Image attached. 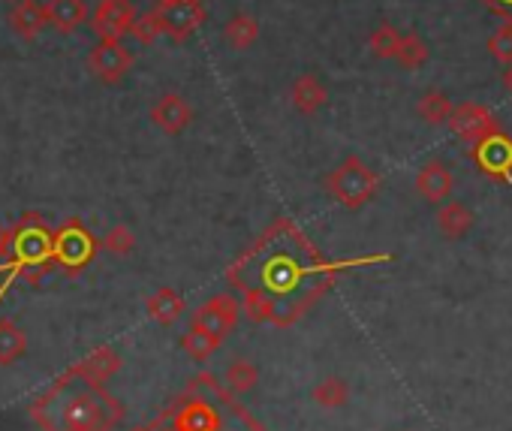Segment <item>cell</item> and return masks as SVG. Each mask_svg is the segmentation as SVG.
Returning <instances> with one entry per match:
<instances>
[{"label":"cell","mask_w":512,"mask_h":431,"mask_svg":"<svg viewBox=\"0 0 512 431\" xmlns=\"http://www.w3.org/2000/svg\"><path fill=\"white\" fill-rule=\"evenodd\" d=\"M386 260H392V254L329 263L293 221L281 218L229 266L226 281L241 293L266 299L275 326H293L332 290L341 272Z\"/></svg>","instance_id":"1"},{"label":"cell","mask_w":512,"mask_h":431,"mask_svg":"<svg viewBox=\"0 0 512 431\" xmlns=\"http://www.w3.org/2000/svg\"><path fill=\"white\" fill-rule=\"evenodd\" d=\"M34 419L46 431H109L121 419V404L103 389V383H91L70 368L34 404Z\"/></svg>","instance_id":"2"},{"label":"cell","mask_w":512,"mask_h":431,"mask_svg":"<svg viewBox=\"0 0 512 431\" xmlns=\"http://www.w3.org/2000/svg\"><path fill=\"white\" fill-rule=\"evenodd\" d=\"M31 266H58L55 263V233L43 224L40 214H25L16 224V242H13V257L7 266V281L0 287V296L10 290L16 278H22L25 269Z\"/></svg>","instance_id":"3"},{"label":"cell","mask_w":512,"mask_h":431,"mask_svg":"<svg viewBox=\"0 0 512 431\" xmlns=\"http://www.w3.org/2000/svg\"><path fill=\"white\" fill-rule=\"evenodd\" d=\"M326 190L335 202H341L344 208L356 211L362 205H368L377 190H380V175L362 160V157H347L341 160L329 175H326Z\"/></svg>","instance_id":"4"},{"label":"cell","mask_w":512,"mask_h":431,"mask_svg":"<svg viewBox=\"0 0 512 431\" xmlns=\"http://www.w3.org/2000/svg\"><path fill=\"white\" fill-rule=\"evenodd\" d=\"M100 242L91 236V230L82 221H67L61 230H55V263L67 275H79L94 257H97Z\"/></svg>","instance_id":"5"},{"label":"cell","mask_w":512,"mask_h":431,"mask_svg":"<svg viewBox=\"0 0 512 431\" xmlns=\"http://www.w3.org/2000/svg\"><path fill=\"white\" fill-rule=\"evenodd\" d=\"M470 157L485 178L497 184H512V136L509 133L503 130L488 133L485 139L470 145Z\"/></svg>","instance_id":"6"},{"label":"cell","mask_w":512,"mask_h":431,"mask_svg":"<svg viewBox=\"0 0 512 431\" xmlns=\"http://www.w3.org/2000/svg\"><path fill=\"white\" fill-rule=\"evenodd\" d=\"M154 10L160 16L163 34L172 37L175 43H184L205 22L202 0H157Z\"/></svg>","instance_id":"7"},{"label":"cell","mask_w":512,"mask_h":431,"mask_svg":"<svg viewBox=\"0 0 512 431\" xmlns=\"http://www.w3.org/2000/svg\"><path fill=\"white\" fill-rule=\"evenodd\" d=\"M241 314H244L241 311V302L232 293H217V296H211L205 305H199L190 314V326L205 329V332H211L217 338H226L235 329V323H238Z\"/></svg>","instance_id":"8"},{"label":"cell","mask_w":512,"mask_h":431,"mask_svg":"<svg viewBox=\"0 0 512 431\" xmlns=\"http://www.w3.org/2000/svg\"><path fill=\"white\" fill-rule=\"evenodd\" d=\"M88 67L103 85H118L133 67V55L121 46V40H100L88 55Z\"/></svg>","instance_id":"9"},{"label":"cell","mask_w":512,"mask_h":431,"mask_svg":"<svg viewBox=\"0 0 512 431\" xmlns=\"http://www.w3.org/2000/svg\"><path fill=\"white\" fill-rule=\"evenodd\" d=\"M136 22L133 0H100L91 16V28L100 40H124Z\"/></svg>","instance_id":"10"},{"label":"cell","mask_w":512,"mask_h":431,"mask_svg":"<svg viewBox=\"0 0 512 431\" xmlns=\"http://www.w3.org/2000/svg\"><path fill=\"white\" fill-rule=\"evenodd\" d=\"M449 127H452V133L458 139H464L467 145H476L488 133L500 130V121L494 118L491 109H485L479 103H461V106H455V112L449 118Z\"/></svg>","instance_id":"11"},{"label":"cell","mask_w":512,"mask_h":431,"mask_svg":"<svg viewBox=\"0 0 512 431\" xmlns=\"http://www.w3.org/2000/svg\"><path fill=\"white\" fill-rule=\"evenodd\" d=\"M151 121L163 130V133H169V136H178V133H184L187 127H190V121H193V109H190V103L181 97V94H163L154 106H151Z\"/></svg>","instance_id":"12"},{"label":"cell","mask_w":512,"mask_h":431,"mask_svg":"<svg viewBox=\"0 0 512 431\" xmlns=\"http://www.w3.org/2000/svg\"><path fill=\"white\" fill-rule=\"evenodd\" d=\"M7 22H10L16 37L37 40L40 31L49 25V10H46V4H40V0H19V4L10 10Z\"/></svg>","instance_id":"13"},{"label":"cell","mask_w":512,"mask_h":431,"mask_svg":"<svg viewBox=\"0 0 512 431\" xmlns=\"http://www.w3.org/2000/svg\"><path fill=\"white\" fill-rule=\"evenodd\" d=\"M452 187H455V178H452V172H449L440 160L425 163V166L419 169V175H416V193H419L422 199L434 202V205L446 202V199L452 196Z\"/></svg>","instance_id":"14"},{"label":"cell","mask_w":512,"mask_h":431,"mask_svg":"<svg viewBox=\"0 0 512 431\" xmlns=\"http://www.w3.org/2000/svg\"><path fill=\"white\" fill-rule=\"evenodd\" d=\"M290 100L302 115H317L329 103V91L314 73H302L290 88Z\"/></svg>","instance_id":"15"},{"label":"cell","mask_w":512,"mask_h":431,"mask_svg":"<svg viewBox=\"0 0 512 431\" xmlns=\"http://www.w3.org/2000/svg\"><path fill=\"white\" fill-rule=\"evenodd\" d=\"M178 431H220V416L211 404L205 401H190L184 404L175 416H172Z\"/></svg>","instance_id":"16"},{"label":"cell","mask_w":512,"mask_h":431,"mask_svg":"<svg viewBox=\"0 0 512 431\" xmlns=\"http://www.w3.org/2000/svg\"><path fill=\"white\" fill-rule=\"evenodd\" d=\"M473 224H476V218L464 202H446L437 208V230L452 242L467 236L473 230Z\"/></svg>","instance_id":"17"},{"label":"cell","mask_w":512,"mask_h":431,"mask_svg":"<svg viewBox=\"0 0 512 431\" xmlns=\"http://www.w3.org/2000/svg\"><path fill=\"white\" fill-rule=\"evenodd\" d=\"M46 10H49V25H52L58 34H73V31H76L79 25H85V19H88L85 0H49Z\"/></svg>","instance_id":"18"},{"label":"cell","mask_w":512,"mask_h":431,"mask_svg":"<svg viewBox=\"0 0 512 431\" xmlns=\"http://www.w3.org/2000/svg\"><path fill=\"white\" fill-rule=\"evenodd\" d=\"M85 380L91 383H106L118 368H121V356L112 347H97L94 353H88L79 365H73Z\"/></svg>","instance_id":"19"},{"label":"cell","mask_w":512,"mask_h":431,"mask_svg":"<svg viewBox=\"0 0 512 431\" xmlns=\"http://www.w3.org/2000/svg\"><path fill=\"white\" fill-rule=\"evenodd\" d=\"M148 308V317L160 326H172L181 314H184V299L172 290V287H160L157 293L148 296L145 302Z\"/></svg>","instance_id":"20"},{"label":"cell","mask_w":512,"mask_h":431,"mask_svg":"<svg viewBox=\"0 0 512 431\" xmlns=\"http://www.w3.org/2000/svg\"><path fill=\"white\" fill-rule=\"evenodd\" d=\"M416 112H419V118H422L428 127H440V124H449V118H452V112H455V103H452L443 91H428V94H422Z\"/></svg>","instance_id":"21"},{"label":"cell","mask_w":512,"mask_h":431,"mask_svg":"<svg viewBox=\"0 0 512 431\" xmlns=\"http://www.w3.org/2000/svg\"><path fill=\"white\" fill-rule=\"evenodd\" d=\"M223 37L235 52H244L256 43V37H260V22H256L253 16H235L226 22Z\"/></svg>","instance_id":"22"},{"label":"cell","mask_w":512,"mask_h":431,"mask_svg":"<svg viewBox=\"0 0 512 431\" xmlns=\"http://www.w3.org/2000/svg\"><path fill=\"white\" fill-rule=\"evenodd\" d=\"M25 350H28L25 332L10 320H0V365H13L16 359L25 356Z\"/></svg>","instance_id":"23"},{"label":"cell","mask_w":512,"mask_h":431,"mask_svg":"<svg viewBox=\"0 0 512 431\" xmlns=\"http://www.w3.org/2000/svg\"><path fill=\"white\" fill-rule=\"evenodd\" d=\"M223 380H226L229 392L244 395V392L256 389V383H260V368H256L250 359H235V362H229Z\"/></svg>","instance_id":"24"},{"label":"cell","mask_w":512,"mask_h":431,"mask_svg":"<svg viewBox=\"0 0 512 431\" xmlns=\"http://www.w3.org/2000/svg\"><path fill=\"white\" fill-rule=\"evenodd\" d=\"M220 344H223V338H217V335H211V332H205V329H196V326H190V332L181 338L184 353H187L190 359H196V362L211 359V356L217 353Z\"/></svg>","instance_id":"25"},{"label":"cell","mask_w":512,"mask_h":431,"mask_svg":"<svg viewBox=\"0 0 512 431\" xmlns=\"http://www.w3.org/2000/svg\"><path fill=\"white\" fill-rule=\"evenodd\" d=\"M347 398H350V386H347L341 377H326V380H320V383L314 386V401H317L320 407H326V410L344 407Z\"/></svg>","instance_id":"26"},{"label":"cell","mask_w":512,"mask_h":431,"mask_svg":"<svg viewBox=\"0 0 512 431\" xmlns=\"http://www.w3.org/2000/svg\"><path fill=\"white\" fill-rule=\"evenodd\" d=\"M395 61L404 67V70H419L425 61H428V46H425V40L419 37V34H404L401 37V46H398V55H395Z\"/></svg>","instance_id":"27"},{"label":"cell","mask_w":512,"mask_h":431,"mask_svg":"<svg viewBox=\"0 0 512 431\" xmlns=\"http://www.w3.org/2000/svg\"><path fill=\"white\" fill-rule=\"evenodd\" d=\"M401 37H404V34H398V28L386 22V25H380V28H377L374 34H371L368 46H371V52H374L377 58L389 61V58H395V55H398Z\"/></svg>","instance_id":"28"},{"label":"cell","mask_w":512,"mask_h":431,"mask_svg":"<svg viewBox=\"0 0 512 431\" xmlns=\"http://www.w3.org/2000/svg\"><path fill=\"white\" fill-rule=\"evenodd\" d=\"M100 248H103L106 254L127 257V254H133V248H136V236H133V230H130V227L118 224V227H112V230L103 236Z\"/></svg>","instance_id":"29"},{"label":"cell","mask_w":512,"mask_h":431,"mask_svg":"<svg viewBox=\"0 0 512 431\" xmlns=\"http://www.w3.org/2000/svg\"><path fill=\"white\" fill-rule=\"evenodd\" d=\"M130 34H133V37H136L142 46H151V43H157V37L163 34V25H160V16H157V10H148V13L136 16V22H133Z\"/></svg>","instance_id":"30"},{"label":"cell","mask_w":512,"mask_h":431,"mask_svg":"<svg viewBox=\"0 0 512 431\" xmlns=\"http://www.w3.org/2000/svg\"><path fill=\"white\" fill-rule=\"evenodd\" d=\"M488 52L494 55V61L500 64H512V22H506L503 28H497L488 40Z\"/></svg>","instance_id":"31"},{"label":"cell","mask_w":512,"mask_h":431,"mask_svg":"<svg viewBox=\"0 0 512 431\" xmlns=\"http://www.w3.org/2000/svg\"><path fill=\"white\" fill-rule=\"evenodd\" d=\"M13 242H16V227L0 224V257H4V260L13 257Z\"/></svg>","instance_id":"32"},{"label":"cell","mask_w":512,"mask_h":431,"mask_svg":"<svg viewBox=\"0 0 512 431\" xmlns=\"http://www.w3.org/2000/svg\"><path fill=\"white\" fill-rule=\"evenodd\" d=\"M479 4H482L485 10H491L494 16L512 22V0H479Z\"/></svg>","instance_id":"33"},{"label":"cell","mask_w":512,"mask_h":431,"mask_svg":"<svg viewBox=\"0 0 512 431\" xmlns=\"http://www.w3.org/2000/svg\"><path fill=\"white\" fill-rule=\"evenodd\" d=\"M503 88L512 94V64H509V67H506V73H503Z\"/></svg>","instance_id":"34"},{"label":"cell","mask_w":512,"mask_h":431,"mask_svg":"<svg viewBox=\"0 0 512 431\" xmlns=\"http://www.w3.org/2000/svg\"><path fill=\"white\" fill-rule=\"evenodd\" d=\"M151 431H178V428H175V422H157Z\"/></svg>","instance_id":"35"},{"label":"cell","mask_w":512,"mask_h":431,"mask_svg":"<svg viewBox=\"0 0 512 431\" xmlns=\"http://www.w3.org/2000/svg\"><path fill=\"white\" fill-rule=\"evenodd\" d=\"M10 4H19V0H10Z\"/></svg>","instance_id":"36"}]
</instances>
